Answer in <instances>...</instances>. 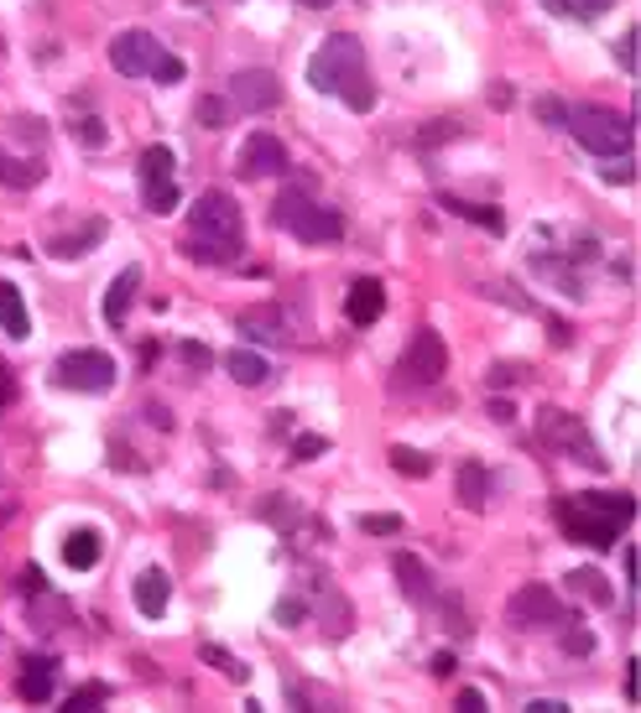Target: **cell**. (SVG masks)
Listing matches in <instances>:
<instances>
[{
  "label": "cell",
  "instance_id": "obj_1",
  "mask_svg": "<svg viewBox=\"0 0 641 713\" xmlns=\"http://www.w3.org/2000/svg\"><path fill=\"white\" fill-rule=\"evenodd\" d=\"M308 83L319 89V94H334V100H344L350 110H371L376 104V83H371V68H365V47L361 37H329L308 58Z\"/></svg>",
  "mask_w": 641,
  "mask_h": 713
},
{
  "label": "cell",
  "instance_id": "obj_2",
  "mask_svg": "<svg viewBox=\"0 0 641 713\" xmlns=\"http://www.w3.org/2000/svg\"><path fill=\"white\" fill-rule=\"evenodd\" d=\"M188 256L203 260V266H230V260L241 256V203L230 199V193H220V188H209V193H199V203L188 209Z\"/></svg>",
  "mask_w": 641,
  "mask_h": 713
},
{
  "label": "cell",
  "instance_id": "obj_3",
  "mask_svg": "<svg viewBox=\"0 0 641 713\" xmlns=\"http://www.w3.org/2000/svg\"><path fill=\"white\" fill-rule=\"evenodd\" d=\"M637 521V500L631 495H563L559 500V526L568 542H579V547H616V536L626 532Z\"/></svg>",
  "mask_w": 641,
  "mask_h": 713
},
{
  "label": "cell",
  "instance_id": "obj_4",
  "mask_svg": "<svg viewBox=\"0 0 641 713\" xmlns=\"http://www.w3.org/2000/svg\"><path fill=\"white\" fill-rule=\"evenodd\" d=\"M568 131H574V141H579L589 157H626L631 141H637L631 115L610 110V104H579V110H568Z\"/></svg>",
  "mask_w": 641,
  "mask_h": 713
},
{
  "label": "cell",
  "instance_id": "obj_5",
  "mask_svg": "<svg viewBox=\"0 0 641 713\" xmlns=\"http://www.w3.org/2000/svg\"><path fill=\"white\" fill-rule=\"evenodd\" d=\"M110 63H115V74H125V79L183 83V74H188L183 58H173L152 32H121V37L110 42Z\"/></svg>",
  "mask_w": 641,
  "mask_h": 713
},
{
  "label": "cell",
  "instance_id": "obj_6",
  "mask_svg": "<svg viewBox=\"0 0 641 713\" xmlns=\"http://www.w3.org/2000/svg\"><path fill=\"white\" fill-rule=\"evenodd\" d=\"M443 370H449V349H443V338L433 334V328H418L391 376H397V391H422V386H439Z\"/></svg>",
  "mask_w": 641,
  "mask_h": 713
},
{
  "label": "cell",
  "instance_id": "obj_7",
  "mask_svg": "<svg viewBox=\"0 0 641 713\" xmlns=\"http://www.w3.org/2000/svg\"><path fill=\"white\" fill-rule=\"evenodd\" d=\"M538 433L548 448H559V454H568L574 464H584V469H605V454L595 448V437L584 433V422L574 412H559V406H542L538 416Z\"/></svg>",
  "mask_w": 641,
  "mask_h": 713
},
{
  "label": "cell",
  "instance_id": "obj_8",
  "mask_svg": "<svg viewBox=\"0 0 641 713\" xmlns=\"http://www.w3.org/2000/svg\"><path fill=\"white\" fill-rule=\"evenodd\" d=\"M506 620L517 625V631H559V625H574L568 610H563V599L548 589V583H521L511 604H506Z\"/></svg>",
  "mask_w": 641,
  "mask_h": 713
},
{
  "label": "cell",
  "instance_id": "obj_9",
  "mask_svg": "<svg viewBox=\"0 0 641 713\" xmlns=\"http://www.w3.org/2000/svg\"><path fill=\"white\" fill-rule=\"evenodd\" d=\"M53 376H58L63 391H84V397H100L115 386V359L104 355V349H68V355L53 365Z\"/></svg>",
  "mask_w": 641,
  "mask_h": 713
},
{
  "label": "cell",
  "instance_id": "obj_10",
  "mask_svg": "<svg viewBox=\"0 0 641 713\" xmlns=\"http://www.w3.org/2000/svg\"><path fill=\"white\" fill-rule=\"evenodd\" d=\"M141 172V193H146V209L152 214H173L178 209V161L167 146H146L136 161Z\"/></svg>",
  "mask_w": 641,
  "mask_h": 713
},
{
  "label": "cell",
  "instance_id": "obj_11",
  "mask_svg": "<svg viewBox=\"0 0 641 713\" xmlns=\"http://www.w3.org/2000/svg\"><path fill=\"white\" fill-rule=\"evenodd\" d=\"M230 94H235V104H241V110L261 115V110H277V104H281V83H277V74H272V68H245V74H235Z\"/></svg>",
  "mask_w": 641,
  "mask_h": 713
},
{
  "label": "cell",
  "instance_id": "obj_12",
  "mask_svg": "<svg viewBox=\"0 0 641 713\" xmlns=\"http://www.w3.org/2000/svg\"><path fill=\"white\" fill-rule=\"evenodd\" d=\"M241 178H277V172H287V146H281L277 136H266V131H256V136L241 146Z\"/></svg>",
  "mask_w": 641,
  "mask_h": 713
},
{
  "label": "cell",
  "instance_id": "obj_13",
  "mask_svg": "<svg viewBox=\"0 0 641 713\" xmlns=\"http://www.w3.org/2000/svg\"><path fill=\"white\" fill-rule=\"evenodd\" d=\"M287 235H298L302 245H329V239L344 235V214L340 209H319V203H308L302 214L287 219Z\"/></svg>",
  "mask_w": 641,
  "mask_h": 713
},
{
  "label": "cell",
  "instance_id": "obj_14",
  "mask_svg": "<svg viewBox=\"0 0 641 713\" xmlns=\"http://www.w3.org/2000/svg\"><path fill=\"white\" fill-rule=\"evenodd\" d=\"M344 313H350L355 328H371V323L386 313V287L376 277H361L350 292H344Z\"/></svg>",
  "mask_w": 641,
  "mask_h": 713
},
{
  "label": "cell",
  "instance_id": "obj_15",
  "mask_svg": "<svg viewBox=\"0 0 641 713\" xmlns=\"http://www.w3.org/2000/svg\"><path fill=\"white\" fill-rule=\"evenodd\" d=\"M53 688H58V661H47V656H26L16 693L26 698V703H53Z\"/></svg>",
  "mask_w": 641,
  "mask_h": 713
},
{
  "label": "cell",
  "instance_id": "obj_16",
  "mask_svg": "<svg viewBox=\"0 0 641 713\" xmlns=\"http://www.w3.org/2000/svg\"><path fill=\"white\" fill-rule=\"evenodd\" d=\"M167 599H173V578L162 573V568H141L136 573V610L146 620H162L167 614Z\"/></svg>",
  "mask_w": 641,
  "mask_h": 713
},
{
  "label": "cell",
  "instance_id": "obj_17",
  "mask_svg": "<svg viewBox=\"0 0 641 713\" xmlns=\"http://www.w3.org/2000/svg\"><path fill=\"white\" fill-rule=\"evenodd\" d=\"M397 578H401V594L412 599V604H428L433 599V573L422 568V557H412V553H397Z\"/></svg>",
  "mask_w": 641,
  "mask_h": 713
},
{
  "label": "cell",
  "instance_id": "obj_18",
  "mask_svg": "<svg viewBox=\"0 0 641 713\" xmlns=\"http://www.w3.org/2000/svg\"><path fill=\"white\" fill-rule=\"evenodd\" d=\"M100 557H104V536H100V532H89V526H84V532H74L68 542H63V562H68L74 573H89V568H95Z\"/></svg>",
  "mask_w": 641,
  "mask_h": 713
},
{
  "label": "cell",
  "instance_id": "obj_19",
  "mask_svg": "<svg viewBox=\"0 0 641 713\" xmlns=\"http://www.w3.org/2000/svg\"><path fill=\"white\" fill-rule=\"evenodd\" d=\"M104 230H110L104 219H84L74 235H53V245H47V250H53V256H63V260H74V256H84V250H95V245L104 239Z\"/></svg>",
  "mask_w": 641,
  "mask_h": 713
},
{
  "label": "cell",
  "instance_id": "obj_20",
  "mask_svg": "<svg viewBox=\"0 0 641 713\" xmlns=\"http://www.w3.org/2000/svg\"><path fill=\"white\" fill-rule=\"evenodd\" d=\"M0 328L11 338H32V313L21 302V287H11V281H0Z\"/></svg>",
  "mask_w": 641,
  "mask_h": 713
},
{
  "label": "cell",
  "instance_id": "obj_21",
  "mask_svg": "<svg viewBox=\"0 0 641 713\" xmlns=\"http://www.w3.org/2000/svg\"><path fill=\"white\" fill-rule=\"evenodd\" d=\"M136 292H141V266H125L121 277L110 281V298H104V317H110L115 328L125 323V308H131V298H136Z\"/></svg>",
  "mask_w": 641,
  "mask_h": 713
},
{
  "label": "cell",
  "instance_id": "obj_22",
  "mask_svg": "<svg viewBox=\"0 0 641 713\" xmlns=\"http://www.w3.org/2000/svg\"><path fill=\"white\" fill-rule=\"evenodd\" d=\"M224 370L241 380V386H266V380H272V365H266L256 349H230V355H224Z\"/></svg>",
  "mask_w": 641,
  "mask_h": 713
},
{
  "label": "cell",
  "instance_id": "obj_23",
  "mask_svg": "<svg viewBox=\"0 0 641 713\" xmlns=\"http://www.w3.org/2000/svg\"><path fill=\"white\" fill-rule=\"evenodd\" d=\"M42 182V161H16L5 157V146H0V188H37Z\"/></svg>",
  "mask_w": 641,
  "mask_h": 713
},
{
  "label": "cell",
  "instance_id": "obj_24",
  "mask_svg": "<svg viewBox=\"0 0 641 713\" xmlns=\"http://www.w3.org/2000/svg\"><path fill=\"white\" fill-rule=\"evenodd\" d=\"M460 500L464 505H475V511L490 500V475H485V464H475V458L460 469Z\"/></svg>",
  "mask_w": 641,
  "mask_h": 713
},
{
  "label": "cell",
  "instance_id": "obj_25",
  "mask_svg": "<svg viewBox=\"0 0 641 713\" xmlns=\"http://www.w3.org/2000/svg\"><path fill=\"white\" fill-rule=\"evenodd\" d=\"M542 5L563 21H595V16H605L616 0H542Z\"/></svg>",
  "mask_w": 641,
  "mask_h": 713
},
{
  "label": "cell",
  "instance_id": "obj_26",
  "mask_svg": "<svg viewBox=\"0 0 641 713\" xmlns=\"http://www.w3.org/2000/svg\"><path fill=\"white\" fill-rule=\"evenodd\" d=\"M308 193H313V178L292 182V188H287L277 203H272V219H277L281 230H287V219H292V214H302V209H308Z\"/></svg>",
  "mask_w": 641,
  "mask_h": 713
},
{
  "label": "cell",
  "instance_id": "obj_27",
  "mask_svg": "<svg viewBox=\"0 0 641 713\" xmlns=\"http://www.w3.org/2000/svg\"><path fill=\"white\" fill-rule=\"evenodd\" d=\"M568 583H574V594H584V599H595V604H610V578L605 573H595V568H574L568 573Z\"/></svg>",
  "mask_w": 641,
  "mask_h": 713
},
{
  "label": "cell",
  "instance_id": "obj_28",
  "mask_svg": "<svg viewBox=\"0 0 641 713\" xmlns=\"http://www.w3.org/2000/svg\"><path fill=\"white\" fill-rule=\"evenodd\" d=\"M443 209H454L460 219H475V224H485L490 235H501V230H506V219L496 214L490 203H460V199H443Z\"/></svg>",
  "mask_w": 641,
  "mask_h": 713
},
{
  "label": "cell",
  "instance_id": "obj_29",
  "mask_svg": "<svg viewBox=\"0 0 641 713\" xmlns=\"http://www.w3.org/2000/svg\"><path fill=\"white\" fill-rule=\"evenodd\" d=\"M391 469H397V475H407V479H428L433 475V458L428 454H418V448H391Z\"/></svg>",
  "mask_w": 641,
  "mask_h": 713
},
{
  "label": "cell",
  "instance_id": "obj_30",
  "mask_svg": "<svg viewBox=\"0 0 641 713\" xmlns=\"http://www.w3.org/2000/svg\"><path fill=\"white\" fill-rule=\"evenodd\" d=\"M104 698H110V688H104V682H84L79 693H68V703H63V713H89V709H100Z\"/></svg>",
  "mask_w": 641,
  "mask_h": 713
},
{
  "label": "cell",
  "instance_id": "obj_31",
  "mask_svg": "<svg viewBox=\"0 0 641 713\" xmlns=\"http://www.w3.org/2000/svg\"><path fill=\"white\" fill-rule=\"evenodd\" d=\"M199 125L203 131H224V125H230V104L214 100V94H203L199 100Z\"/></svg>",
  "mask_w": 641,
  "mask_h": 713
},
{
  "label": "cell",
  "instance_id": "obj_32",
  "mask_svg": "<svg viewBox=\"0 0 641 713\" xmlns=\"http://www.w3.org/2000/svg\"><path fill=\"white\" fill-rule=\"evenodd\" d=\"M641 26H631V32H626L621 42H616V58H621V68H631V74H637V63H641Z\"/></svg>",
  "mask_w": 641,
  "mask_h": 713
},
{
  "label": "cell",
  "instance_id": "obj_33",
  "mask_svg": "<svg viewBox=\"0 0 641 713\" xmlns=\"http://www.w3.org/2000/svg\"><path fill=\"white\" fill-rule=\"evenodd\" d=\"M203 661L224 667V677H230V682H245V667H241V661H235L230 651H220V646H203Z\"/></svg>",
  "mask_w": 641,
  "mask_h": 713
},
{
  "label": "cell",
  "instance_id": "obj_34",
  "mask_svg": "<svg viewBox=\"0 0 641 713\" xmlns=\"http://www.w3.org/2000/svg\"><path fill=\"white\" fill-rule=\"evenodd\" d=\"M361 532H371V536H397L401 532V515H361Z\"/></svg>",
  "mask_w": 641,
  "mask_h": 713
},
{
  "label": "cell",
  "instance_id": "obj_35",
  "mask_svg": "<svg viewBox=\"0 0 641 713\" xmlns=\"http://www.w3.org/2000/svg\"><path fill=\"white\" fill-rule=\"evenodd\" d=\"M538 120H542V125H568V104L553 100V94H542V100H538Z\"/></svg>",
  "mask_w": 641,
  "mask_h": 713
},
{
  "label": "cell",
  "instance_id": "obj_36",
  "mask_svg": "<svg viewBox=\"0 0 641 713\" xmlns=\"http://www.w3.org/2000/svg\"><path fill=\"white\" fill-rule=\"evenodd\" d=\"M329 631H350V599L329 594Z\"/></svg>",
  "mask_w": 641,
  "mask_h": 713
},
{
  "label": "cell",
  "instance_id": "obj_37",
  "mask_svg": "<svg viewBox=\"0 0 641 713\" xmlns=\"http://www.w3.org/2000/svg\"><path fill=\"white\" fill-rule=\"evenodd\" d=\"M178 355L194 365V370H214V355L203 349V344H178Z\"/></svg>",
  "mask_w": 641,
  "mask_h": 713
},
{
  "label": "cell",
  "instance_id": "obj_38",
  "mask_svg": "<svg viewBox=\"0 0 641 713\" xmlns=\"http://www.w3.org/2000/svg\"><path fill=\"white\" fill-rule=\"evenodd\" d=\"M323 448H329L323 437H298V443H292V464H308V458H319Z\"/></svg>",
  "mask_w": 641,
  "mask_h": 713
},
{
  "label": "cell",
  "instance_id": "obj_39",
  "mask_svg": "<svg viewBox=\"0 0 641 713\" xmlns=\"http://www.w3.org/2000/svg\"><path fill=\"white\" fill-rule=\"evenodd\" d=\"M79 141L84 146H104V125L100 120H79Z\"/></svg>",
  "mask_w": 641,
  "mask_h": 713
},
{
  "label": "cell",
  "instance_id": "obj_40",
  "mask_svg": "<svg viewBox=\"0 0 641 713\" xmlns=\"http://www.w3.org/2000/svg\"><path fill=\"white\" fill-rule=\"evenodd\" d=\"M302 614H308V610H302L298 599H281V604H277V620H281V625H298Z\"/></svg>",
  "mask_w": 641,
  "mask_h": 713
},
{
  "label": "cell",
  "instance_id": "obj_41",
  "mask_svg": "<svg viewBox=\"0 0 641 713\" xmlns=\"http://www.w3.org/2000/svg\"><path fill=\"white\" fill-rule=\"evenodd\" d=\"M626 698L641 709V661H631V672H626Z\"/></svg>",
  "mask_w": 641,
  "mask_h": 713
},
{
  "label": "cell",
  "instance_id": "obj_42",
  "mask_svg": "<svg viewBox=\"0 0 641 713\" xmlns=\"http://www.w3.org/2000/svg\"><path fill=\"white\" fill-rule=\"evenodd\" d=\"M460 709H464V713H480V709H485V693H475V688H464V693H460Z\"/></svg>",
  "mask_w": 641,
  "mask_h": 713
},
{
  "label": "cell",
  "instance_id": "obj_43",
  "mask_svg": "<svg viewBox=\"0 0 641 713\" xmlns=\"http://www.w3.org/2000/svg\"><path fill=\"white\" fill-rule=\"evenodd\" d=\"M517 376H521L517 365H496V370H490V386H511Z\"/></svg>",
  "mask_w": 641,
  "mask_h": 713
},
{
  "label": "cell",
  "instance_id": "obj_44",
  "mask_svg": "<svg viewBox=\"0 0 641 713\" xmlns=\"http://www.w3.org/2000/svg\"><path fill=\"white\" fill-rule=\"evenodd\" d=\"M433 677H454V656H449V651L433 656Z\"/></svg>",
  "mask_w": 641,
  "mask_h": 713
},
{
  "label": "cell",
  "instance_id": "obj_45",
  "mask_svg": "<svg viewBox=\"0 0 641 713\" xmlns=\"http://www.w3.org/2000/svg\"><path fill=\"white\" fill-rule=\"evenodd\" d=\"M563 640H568V651H589V646H595V640H589V635H584V631H568V635H563Z\"/></svg>",
  "mask_w": 641,
  "mask_h": 713
},
{
  "label": "cell",
  "instance_id": "obj_46",
  "mask_svg": "<svg viewBox=\"0 0 641 713\" xmlns=\"http://www.w3.org/2000/svg\"><path fill=\"white\" fill-rule=\"evenodd\" d=\"M490 416H496V422H511V416H517V412H511L506 401H490Z\"/></svg>",
  "mask_w": 641,
  "mask_h": 713
},
{
  "label": "cell",
  "instance_id": "obj_47",
  "mask_svg": "<svg viewBox=\"0 0 641 713\" xmlns=\"http://www.w3.org/2000/svg\"><path fill=\"white\" fill-rule=\"evenodd\" d=\"M302 5H308V11H329L334 0H302Z\"/></svg>",
  "mask_w": 641,
  "mask_h": 713
},
{
  "label": "cell",
  "instance_id": "obj_48",
  "mask_svg": "<svg viewBox=\"0 0 641 713\" xmlns=\"http://www.w3.org/2000/svg\"><path fill=\"white\" fill-rule=\"evenodd\" d=\"M11 397V380H5V370H0V401Z\"/></svg>",
  "mask_w": 641,
  "mask_h": 713
}]
</instances>
